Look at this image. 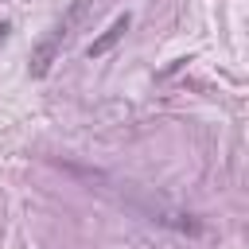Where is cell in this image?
<instances>
[{
  "label": "cell",
  "instance_id": "6da1fadb",
  "mask_svg": "<svg viewBox=\"0 0 249 249\" xmlns=\"http://www.w3.org/2000/svg\"><path fill=\"white\" fill-rule=\"evenodd\" d=\"M82 12H86V0H78V4L66 12V19H62V23H54V27H51V35H47V39L35 47V54H31V78H43V74L51 70V62H54L58 47L70 39V27L82 19Z\"/></svg>",
  "mask_w": 249,
  "mask_h": 249
},
{
  "label": "cell",
  "instance_id": "7a4b0ae2",
  "mask_svg": "<svg viewBox=\"0 0 249 249\" xmlns=\"http://www.w3.org/2000/svg\"><path fill=\"white\" fill-rule=\"evenodd\" d=\"M124 31H128V16H117V19H113V27H109V31H105V35H101L97 43H89V58L105 54V51H109V47H113V43H117V39H121Z\"/></svg>",
  "mask_w": 249,
  "mask_h": 249
}]
</instances>
